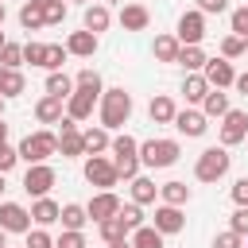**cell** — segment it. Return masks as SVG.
Masks as SVG:
<instances>
[{
	"mask_svg": "<svg viewBox=\"0 0 248 248\" xmlns=\"http://www.w3.org/2000/svg\"><path fill=\"white\" fill-rule=\"evenodd\" d=\"M97 116H101V128L108 132H120L132 116V93L124 85H112V89H101V101H97Z\"/></svg>",
	"mask_w": 248,
	"mask_h": 248,
	"instance_id": "1",
	"label": "cell"
},
{
	"mask_svg": "<svg viewBox=\"0 0 248 248\" xmlns=\"http://www.w3.org/2000/svg\"><path fill=\"white\" fill-rule=\"evenodd\" d=\"M108 159H112V167H116V174L120 178H136L140 174V140L136 136H128V132H120V136H112V143H108Z\"/></svg>",
	"mask_w": 248,
	"mask_h": 248,
	"instance_id": "2",
	"label": "cell"
},
{
	"mask_svg": "<svg viewBox=\"0 0 248 248\" xmlns=\"http://www.w3.org/2000/svg\"><path fill=\"white\" fill-rule=\"evenodd\" d=\"M19 159L23 163H46L50 155H58V132H50V128H39V132H27L23 140H19Z\"/></svg>",
	"mask_w": 248,
	"mask_h": 248,
	"instance_id": "3",
	"label": "cell"
},
{
	"mask_svg": "<svg viewBox=\"0 0 248 248\" xmlns=\"http://www.w3.org/2000/svg\"><path fill=\"white\" fill-rule=\"evenodd\" d=\"M178 155H182V143L178 140H143L140 143V167H147V170L174 167Z\"/></svg>",
	"mask_w": 248,
	"mask_h": 248,
	"instance_id": "4",
	"label": "cell"
},
{
	"mask_svg": "<svg viewBox=\"0 0 248 248\" xmlns=\"http://www.w3.org/2000/svg\"><path fill=\"white\" fill-rule=\"evenodd\" d=\"M229 167H232L229 147H205V151L198 155V163H194V178H198V182H221V178L229 174Z\"/></svg>",
	"mask_w": 248,
	"mask_h": 248,
	"instance_id": "5",
	"label": "cell"
},
{
	"mask_svg": "<svg viewBox=\"0 0 248 248\" xmlns=\"http://www.w3.org/2000/svg\"><path fill=\"white\" fill-rule=\"evenodd\" d=\"M81 170H85V182L97 186V190H112L120 182V174H116V167H112L108 155H85V167Z\"/></svg>",
	"mask_w": 248,
	"mask_h": 248,
	"instance_id": "6",
	"label": "cell"
},
{
	"mask_svg": "<svg viewBox=\"0 0 248 248\" xmlns=\"http://www.w3.org/2000/svg\"><path fill=\"white\" fill-rule=\"evenodd\" d=\"M174 39H178L182 46H202V39H205V16H202L198 8L182 12V16H178V27H174Z\"/></svg>",
	"mask_w": 248,
	"mask_h": 248,
	"instance_id": "7",
	"label": "cell"
},
{
	"mask_svg": "<svg viewBox=\"0 0 248 248\" xmlns=\"http://www.w3.org/2000/svg\"><path fill=\"white\" fill-rule=\"evenodd\" d=\"M54 182H58V174H54L50 163H27V174H23V190H27V198H43V194H50Z\"/></svg>",
	"mask_w": 248,
	"mask_h": 248,
	"instance_id": "8",
	"label": "cell"
},
{
	"mask_svg": "<svg viewBox=\"0 0 248 248\" xmlns=\"http://www.w3.org/2000/svg\"><path fill=\"white\" fill-rule=\"evenodd\" d=\"M170 124H174V132H178V136H186V140H198V136H205V132H209V116H205L202 108H178Z\"/></svg>",
	"mask_w": 248,
	"mask_h": 248,
	"instance_id": "9",
	"label": "cell"
},
{
	"mask_svg": "<svg viewBox=\"0 0 248 248\" xmlns=\"http://www.w3.org/2000/svg\"><path fill=\"white\" fill-rule=\"evenodd\" d=\"M244 136H248V112L229 108L221 116V147H236V143H244Z\"/></svg>",
	"mask_w": 248,
	"mask_h": 248,
	"instance_id": "10",
	"label": "cell"
},
{
	"mask_svg": "<svg viewBox=\"0 0 248 248\" xmlns=\"http://www.w3.org/2000/svg\"><path fill=\"white\" fill-rule=\"evenodd\" d=\"M202 78L209 81V89H229V85L236 81V70H232V62H229V58H205Z\"/></svg>",
	"mask_w": 248,
	"mask_h": 248,
	"instance_id": "11",
	"label": "cell"
},
{
	"mask_svg": "<svg viewBox=\"0 0 248 248\" xmlns=\"http://www.w3.org/2000/svg\"><path fill=\"white\" fill-rule=\"evenodd\" d=\"M97 101H101V93H93V89H78V85H74V93L66 97V116H74V120L81 124V120L93 116Z\"/></svg>",
	"mask_w": 248,
	"mask_h": 248,
	"instance_id": "12",
	"label": "cell"
},
{
	"mask_svg": "<svg viewBox=\"0 0 248 248\" xmlns=\"http://www.w3.org/2000/svg\"><path fill=\"white\" fill-rule=\"evenodd\" d=\"M151 225H155L163 236H174V232H182V229H186L182 205H167V202H159V205H155V217H151Z\"/></svg>",
	"mask_w": 248,
	"mask_h": 248,
	"instance_id": "13",
	"label": "cell"
},
{
	"mask_svg": "<svg viewBox=\"0 0 248 248\" xmlns=\"http://www.w3.org/2000/svg\"><path fill=\"white\" fill-rule=\"evenodd\" d=\"M0 229L4 232H27L31 229V209L19 202H0Z\"/></svg>",
	"mask_w": 248,
	"mask_h": 248,
	"instance_id": "14",
	"label": "cell"
},
{
	"mask_svg": "<svg viewBox=\"0 0 248 248\" xmlns=\"http://www.w3.org/2000/svg\"><path fill=\"white\" fill-rule=\"evenodd\" d=\"M116 209H120V198H116L112 190H97V194L89 198V205H85V213H89L93 225H101L105 217H116Z\"/></svg>",
	"mask_w": 248,
	"mask_h": 248,
	"instance_id": "15",
	"label": "cell"
},
{
	"mask_svg": "<svg viewBox=\"0 0 248 248\" xmlns=\"http://www.w3.org/2000/svg\"><path fill=\"white\" fill-rule=\"evenodd\" d=\"M97 43H101V35H93V31H70L66 35V54H74V58H93L97 54Z\"/></svg>",
	"mask_w": 248,
	"mask_h": 248,
	"instance_id": "16",
	"label": "cell"
},
{
	"mask_svg": "<svg viewBox=\"0 0 248 248\" xmlns=\"http://www.w3.org/2000/svg\"><path fill=\"white\" fill-rule=\"evenodd\" d=\"M116 19H120V27L124 31H147V23H151V12L143 8V4H124L120 12H116Z\"/></svg>",
	"mask_w": 248,
	"mask_h": 248,
	"instance_id": "17",
	"label": "cell"
},
{
	"mask_svg": "<svg viewBox=\"0 0 248 248\" xmlns=\"http://www.w3.org/2000/svg\"><path fill=\"white\" fill-rule=\"evenodd\" d=\"M62 116H66V101H62V97L43 93V97L35 101V120H39V124H58Z\"/></svg>",
	"mask_w": 248,
	"mask_h": 248,
	"instance_id": "18",
	"label": "cell"
},
{
	"mask_svg": "<svg viewBox=\"0 0 248 248\" xmlns=\"http://www.w3.org/2000/svg\"><path fill=\"white\" fill-rule=\"evenodd\" d=\"M58 209H62V205H58L50 194L35 198V202H31V225H43V229H46V225H54V221H58Z\"/></svg>",
	"mask_w": 248,
	"mask_h": 248,
	"instance_id": "19",
	"label": "cell"
},
{
	"mask_svg": "<svg viewBox=\"0 0 248 248\" xmlns=\"http://www.w3.org/2000/svg\"><path fill=\"white\" fill-rule=\"evenodd\" d=\"M108 23H112V12L105 4H85V16H81V27L85 31L101 35V31H108Z\"/></svg>",
	"mask_w": 248,
	"mask_h": 248,
	"instance_id": "20",
	"label": "cell"
},
{
	"mask_svg": "<svg viewBox=\"0 0 248 248\" xmlns=\"http://www.w3.org/2000/svg\"><path fill=\"white\" fill-rule=\"evenodd\" d=\"M174 112H178V105H174L167 93H155V97H151V105H147L151 124H170V120H174Z\"/></svg>",
	"mask_w": 248,
	"mask_h": 248,
	"instance_id": "21",
	"label": "cell"
},
{
	"mask_svg": "<svg viewBox=\"0 0 248 248\" xmlns=\"http://www.w3.org/2000/svg\"><path fill=\"white\" fill-rule=\"evenodd\" d=\"M229 108H232V105H229V93H225V89H209V93L202 97V112H205L209 120H221Z\"/></svg>",
	"mask_w": 248,
	"mask_h": 248,
	"instance_id": "22",
	"label": "cell"
},
{
	"mask_svg": "<svg viewBox=\"0 0 248 248\" xmlns=\"http://www.w3.org/2000/svg\"><path fill=\"white\" fill-rule=\"evenodd\" d=\"M81 143H85V155H105L108 151V143H112V136H108V128H85L81 132Z\"/></svg>",
	"mask_w": 248,
	"mask_h": 248,
	"instance_id": "23",
	"label": "cell"
},
{
	"mask_svg": "<svg viewBox=\"0 0 248 248\" xmlns=\"http://www.w3.org/2000/svg\"><path fill=\"white\" fill-rule=\"evenodd\" d=\"M155 198H159V186H155V178H147V174H136V178H132V202H136V205H155Z\"/></svg>",
	"mask_w": 248,
	"mask_h": 248,
	"instance_id": "24",
	"label": "cell"
},
{
	"mask_svg": "<svg viewBox=\"0 0 248 248\" xmlns=\"http://www.w3.org/2000/svg\"><path fill=\"white\" fill-rule=\"evenodd\" d=\"M128 244L132 248H163V232L155 225H140V229L128 232Z\"/></svg>",
	"mask_w": 248,
	"mask_h": 248,
	"instance_id": "25",
	"label": "cell"
},
{
	"mask_svg": "<svg viewBox=\"0 0 248 248\" xmlns=\"http://www.w3.org/2000/svg\"><path fill=\"white\" fill-rule=\"evenodd\" d=\"M205 93H209V81H205L202 74H186V78H182V97H186V105H202Z\"/></svg>",
	"mask_w": 248,
	"mask_h": 248,
	"instance_id": "26",
	"label": "cell"
},
{
	"mask_svg": "<svg viewBox=\"0 0 248 248\" xmlns=\"http://www.w3.org/2000/svg\"><path fill=\"white\" fill-rule=\"evenodd\" d=\"M58 221H62V229H85V221H89V213H85V205H78V202H66L62 209H58Z\"/></svg>",
	"mask_w": 248,
	"mask_h": 248,
	"instance_id": "27",
	"label": "cell"
},
{
	"mask_svg": "<svg viewBox=\"0 0 248 248\" xmlns=\"http://www.w3.org/2000/svg\"><path fill=\"white\" fill-rule=\"evenodd\" d=\"M178 39L174 35H155V43H151V54H155V62H174L178 58Z\"/></svg>",
	"mask_w": 248,
	"mask_h": 248,
	"instance_id": "28",
	"label": "cell"
},
{
	"mask_svg": "<svg viewBox=\"0 0 248 248\" xmlns=\"http://www.w3.org/2000/svg\"><path fill=\"white\" fill-rule=\"evenodd\" d=\"M186 74H202V66H205V50L202 46H178V58H174Z\"/></svg>",
	"mask_w": 248,
	"mask_h": 248,
	"instance_id": "29",
	"label": "cell"
},
{
	"mask_svg": "<svg viewBox=\"0 0 248 248\" xmlns=\"http://www.w3.org/2000/svg\"><path fill=\"white\" fill-rule=\"evenodd\" d=\"M58 151H62V159H78V155H85L81 128H74V132H58Z\"/></svg>",
	"mask_w": 248,
	"mask_h": 248,
	"instance_id": "30",
	"label": "cell"
},
{
	"mask_svg": "<svg viewBox=\"0 0 248 248\" xmlns=\"http://www.w3.org/2000/svg\"><path fill=\"white\" fill-rule=\"evenodd\" d=\"M159 198H163L167 205H186V202H190V186L178 182V178H170V182L159 186Z\"/></svg>",
	"mask_w": 248,
	"mask_h": 248,
	"instance_id": "31",
	"label": "cell"
},
{
	"mask_svg": "<svg viewBox=\"0 0 248 248\" xmlns=\"http://www.w3.org/2000/svg\"><path fill=\"white\" fill-rule=\"evenodd\" d=\"M46 93L66 101V97L74 93V78H70V74H62V70H50V74H46Z\"/></svg>",
	"mask_w": 248,
	"mask_h": 248,
	"instance_id": "32",
	"label": "cell"
},
{
	"mask_svg": "<svg viewBox=\"0 0 248 248\" xmlns=\"http://www.w3.org/2000/svg\"><path fill=\"white\" fill-rule=\"evenodd\" d=\"M19 93H27V78H23L19 70H4V78H0V97H19Z\"/></svg>",
	"mask_w": 248,
	"mask_h": 248,
	"instance_id": "33",
	"label": "cell"
},
{
	"mask_svg": "<svg viewBox=\"0 0 248 248\" xmlns=\"http://www.w3.org/2000/svg\"><path fill=\"white\" fill-rule=\"evenodd\" d=\"M19 27H23V31H43V27H46V19H43V8H35V4L27 0V4L19 8Z\"/></svg>",
	"mask_w": 248,
	"mask_h": 248,
	"instance_id": "34",
	"label": "cell"
},
{
	"mask_svg": "<svg viewBox=\"0 0 248 248\" xmlns=\"http://www.w3.org/2000/svg\"><path fill=\"white\" fill-rule=\"evenodd\" d=\"M97 232H101V240H105V244H112V240H128V229H124V221H120V217H105V221L97 225Z\"/></svg>",
	"mask_w": 248,
	"mask_h": 248,
	"instance_id": "35",
	"label": "cell"
},
{
	"mask_svg": "<svg viewBox=\"0 0 248 248\" xmlns=\"http://www.w3.org/2000/svg\"><path fill=\"white\" fill-rule=\"evenodd\" d=\"M116 217H120V221H124V229L132 232V229H140V225H143V205L128 202V205H120V209H116Z\"/></svg>",
	"mask_w": 248,
	"mask_h": 248,
	"instance_id": "36",
	"label": "cell"
},
{
	"mask_svg": "<svg viewBox=\"0 0 248 248\" xmlns=\"http://www.w3.org/2000/svg\"><path fill=\"white\" fill-rule=\"evenodd\" d=\"M0 66L19 70V66H23V46H19V43H4V46H0Z\"/></svg>",
	"mask_w": 248,
	"mask_h": 248,
	"instance_id": "37",
	"label": "cell"
},
{
	"mask_svg": "<svg viewBox=\"0 0 248 248\" xmlns=\"http://www.w3.org/2000/svg\"><path fill=\"white\" fill-rule=\"evenodd\" d=\"M23 236H27V244H23V248H54V236H50V232H46L43 225H35V229H27Z\"/></svg>",
	"mask_w": 248,
	"mask_h": 248,
	"instance_id": "38",
	"label": "cell"
},
{
	"mask_svg": "<svg viewBox=\"0 0 248 248\" xmlns=\"http://www.w3.org/2000/svg\"><path fill=\"white\" fill-rule=\"evenodd\" d=\"M62 62H66V46H58V43H46L43 70H46V74H50V70H62Z\"/></svg>",
	"mask_w": 248,
	"mask_h": 248,
	"instance_id": "39",
	"label": "cell"
},
{
	"mask_svg": "<svg viewBox=\"0 0 248 248\" xmlns=\"http://www.w3.org/2000/svg\"><path fill=\"white\" fill-rule=\"evenodd\" d=\"M74 85H78V89H93V93H101V89H105V85H101V74H97V70H89V66H85V70H78Z\"/></svg>",
	"mask_w": 248,
	"mask_h": 248,
	"instance_id": "40",
	"label": "cell"
},
{
	"mask_svg": "<svg viewBox=\"0 0 248 248\" xmlns=\"http://www.w3.org/2000/svg\"><path fill=\"white\" fill-rule=\"evenodd\" d=\"M240 54H244V39H240V35H225V39H221V58L232 62V58H240Z\"/></svg>",
	"mask_w": 248,
	"mask_h": 248,
	"instance_id": "41",
	"label": "cell"
},
{
	"mask_svg": "<svg viewBox=\"0 0 248 248\" xmlns=\"http://www.w3.org/2000/svg\"><path fill=\"white\" fill-rule=\"evenodd\" d=\"M229 27H232V35H240V39L248 35V4H244V8H232V12H229Z\"/></svg>",
	"mask_w": 248,
	"mask_h": 248,
	"instance_id": "42",
	"label": "cell"
},
{
	"mask_svg": "<svg viewBox=\"0 0 248 248\" xmlns=\"http://www.w3.org/2000/svg\"><path fill=\"white\" fill-rule=\"evenodd\" d=\"M43 19H46V27L62 23V19H66V0H50V4L43 8Z\"/></svg>",
	"mask_w": 248,
	"mask_h": 248,
	"instance_id": "43",
	"label": "cell"
},
{
	"mask_svg": "<svg viewBox=\"0 0 248 248\" xmlns=\"http://www.w3.org/2000/svg\"><path fill=\"white\" fill-rule=\"evenodd\" d=\"M54 248H85V232H78V229H62V236L54 240Z\"/></svg>",
	"mask_w": 248,
	"mask_h": 248,
	"instance_id": "44",
	"label": "cell"
},
{
	"mask_svg": "<svg viewBox=\"0 0 248 248\" xmlns=\"http://www.w3.org/2000/svg\"><path fill=\"white\" fill-rule=\"evenodd\" d=\"M16 163H19V151H16L8 140H0V174H8Z\"/></svg>",
	"mask_w": 248,
	"mask_h": 248,
	"instance_id": "45",
	"label": "cell"
},
{
	"mask_svg": "<svg viewBox=\"0 0 248 248\" xmlns=\"http://www.w3.org/2000/svg\"><path fill=\"white\" fill-rule=\"evenodd\" d=\"M43 58H46V43H23V62L43 66Z\"/></svg>",
	"mask_w": 248,
	"mask_h": 248,
	"instance_id": "46",
	"label": "cell"
},
{
	"mask_svg": "<svg viewBox=\"0 0 248 248\" xmlns=\"http://www.w3.org/2000/svg\"><path fill=\"white\" fill-rule=\"evenodd\" d=\"M213 248H244V236H240V232H232V229H225V232H217V236H213Z\"/></svg>",
	"mask_w": 248,
	"mask_h": 248,
	"instance_id": "47",
	"label": "cell"
},
{
	"mask_svg": "<svg viewBox=\"0 0 248 248\" xmlns=\"http://www.w3.org/2000/svg\"><path fill=\"white\" fill-rule=\"evenodd\" d=\"M194 8L202 16H225L229 12V0H194Z\"/></svg>",
	"mask_w": 248,
	"mask_h": 248,
	"instance_id": "48",
	"label": "cell"
},
{
	"mask_svg": "<svg viewBox=\"0 0 248 248\" xmlns=\"http://www.w3.org/2000/svg\"><path fill=\"white\" fill-rule=\"evenodd\" d=\"M229 229L240 232V236H248V205H236V213L229 217Z\"/></svg>",
	"mask_w": 248,
	"mask_h": 248,
	"instance_id": "49",
	"label": "cell"
},
{
	"mask_svg": "<svg viewBox=\"0 0 248 248\" xmlns=\"http://www.w3.org/2000/svg\"><path fill=\"white\" fill-rule=\"evenodd\" d=\"M232 202L236 205H248V178H236L232 182Z\"/></svg>",
	"mask_w": 248,
	"mask_h": 248,
	"instance_id": "50",
	"label": "cell"
},
{
	"mask_svg": "<svg viewBox=\"0 0 248 248\" xmlns=\"http://www.w3.org/2000/svg\"><path fill=\"white\" fill-rule=\"evenodd\" d=\"M232 85H236V89L248 97V74H236V81H232Z\"/></svg>",
	"mask_w": 248,
	"mask_h": 248,
	"instance_id": "51",
	"label": "cell"
},
{
	"mask_svg": "<svg viewBox=\"0 0 248 248\" xmlns=\"http://www.w3.org/2000/svg\"><path fill=\"white\" fill-rule=\"evenodd\" d=\"M105 248H132L128 240H112V244H105Z\"/></svg>",
	"mask_w": 248,
	"mask_h": 248,
	"instance_id": "52",
	"label": "cell"
},
{
	"mask_svg": "<svg viewBox=\"0 0 248 248\" xmlns=\"http://www.w3.org/2000/svg\"><path fill=\"white\" fill-rule=\"evenodd\" d=\"M4 19H8V8H4V0H0V27H4Z\"/></svg>",
	"mask_w": 248,
	"mask_h": 248,
	"instance_id": "53",
	"label": "cell"
},
{
	"mask_svg": "<svg viewBox=\"0 0 248 248\" xmlns=\"http://www.w3.org/2000/svg\"><path fill=\"white\" fill-rule=\"evenodd\" d=\"M0 140H8V124H4V116H0Z\"/></svg>",
	"mask_w": 248,
	"mask_h": 248,
	"instance_id": "54",
	"label": "cell"
},
{
	"mask_svg": "<svg viewBox=\"0 0 248 248\" xmlns=\"http://www.w3.org/2000/svg\"><path fill=\"white\" fill-rule=\"evenodd\" d=\"M4 190H8V182H4V174H0V202H4Z\"/></svg>",
	"mask_w": 248,
	"mask_h": 248,
	"instance_id": "55",
	"label": "cell"
},
{
	"mask_svg": "<svg viewBox=\"0 0 248 248\" xmlns=\"http://www.w3.org/2000/svg\"><path fill=\"white\" fill-rule=\"evenodd\" d=\"M0 248H8V232L4 229H0Z\"/></svg>",
	"mask_w": 248,
	"mask_h": 248,
	"instance_id": "56",
	"label": "cell"
},
{
	"mask_svg": "<svg viewBox=\"0 0 248 248\" xmlns=\"http://www.w3.org/2000/svg\"><path fill=\"white\" fill-rule=\"evenodd\" d=\"M31 4H35V8H46V4H50V0H31Z\"/></svg>",
	"mask_w": 248,
	"mask_h": 248,
	"instance_id": "57",
	"label": "cell"
},
{
	"mask_svg": "<svg viewBox=\"0 0 248 248\" xmlns=\"http://www.w3.org/2000/svg\"><path fill=\"white\" fill-rule=\"evenodd\" d=\"M4 105H8V97H0V116H4Z\"/></svg>",
	"mask_w": 248,
	"mask_h": 248,
	"instance_id": "58",
	"label": "cell"
},
{
	"mask_svg": "<svg viewBox=\"0 0 248 248\" xmlns=\"http://www.w3.org/2000/svg\"><path fill=\"white\" fill-rule=\"evenodd\" d=\"M4 43H8V39H4V27H0V46H4Z\"/></svg>",
	"mask_w": 248,
	"mask_h": 248,
	"instance_id": "59",
	"label": "cell"
},
{
	"mask_svg": "<svg viewBox=\"0 0 248 248\" xmlns=\"http://www.w3.org/2000/svg\"><path fill=\"white\" fill-rule=\"evenodd\" d=\"M244 54H248V35H244Z\"/></svg>",
	"mask_w": 248,
	"mask_h": 248,
	"instance_id": "60",
	"label": "cell"
},
{
	"mask_svg": "<svg viewBox=\"0 0 248 248\" xmlns=\"http://www.w3.org/2000/svg\"><path fill=\"white\" fill-rule=\"evenodd\" d=\"M4 70H8V66H0V78H4Z\"/></svg>",
	"mask_w": 248,
	"mask_h": 248,
	"instance_id": "61",
	"label": "cell"
},
{
	"mask_svg": "<svg viewBox=\"0 0 248 248\" xmlns=\"http://www.w3.org/2000/svg\"><path fill=\"white\" fill-rule=\"evenodd\" d=\"M74 4H89V0H74Z\"/></svg>",
	"mask_w": 248,
	"mask_h": 248,
	"instance_id": "62",
	"label": "cell"
},
{
	"mask_svg": "<svg viewBox=\"0 0 248 248\" xmlns=\"http://www.w3.org/2000/svg\"><path fill=\"white\" fill-rule=\"evenodd\" d=\"M244 143H248V136H244Z\"/></svg>",
	"mask_w": 248,
	"mask_h": 248,
	"instance_id": "63",
	"label": "cell"
},
{
	"mask_svg": "<svg viewBox=\"0 0 248 248\" xmlns=\"http://www.w3.org/2000/svg\"><path fill=\"white\" fill-rule=\"evenodd\" d=\"M244 248H248V244H244Z\"/></svg>",
	"mask_w": 248,
	"mask_h": 248,
	"instance_id": "64",
	"label": "cell"
}]
</instances>
